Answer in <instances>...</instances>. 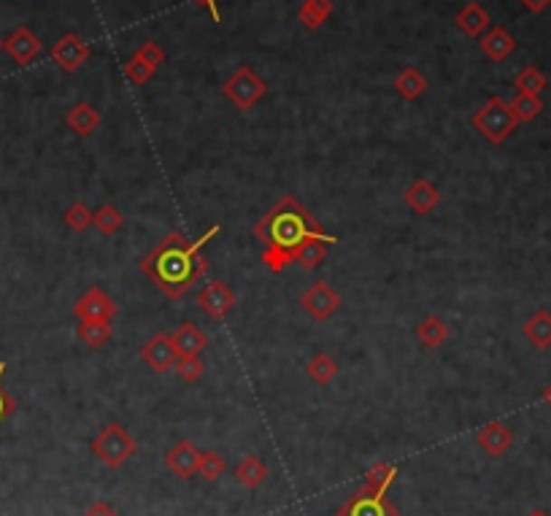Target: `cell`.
I'll return each mask as SVG.
<instances>
[{
	"instance_id": "cell-1",
	"label": "cell",
	"mask_w": 551,
	"mask_h": 516,
	"mask_svg": "<svg viewBox=\"0 0 551 516\" xmlns=\"http://www.w3.org/2000/svg\"><path fill=\"white\" fill-rule=\"evenodd\" d=\"M219 235V225L208 227L200 238L186 241L179 230H171L144 260H141V273L149 276L160 292L168 298L179 301L184 298L205 273L208 263L203 257V246Z\"/></svg>"
},
{
	"instance_id": "cell-2",
	"label": "cell",
	"mask_w": 551,
	"mask_h": 516,
	"mask_svg": "<svg viewBox=\"0 0 551 516\" xmlns=\"http://www.w3.org/2000/svg\"><path fill=\"white\" fill-rule=\"evenodd\" d=\"M322 225L314 219V214L295 197V195H284L257 225H254V235L273 249H284L290 254H295V249L311 238V235H322Z\"/></svg>"
},
{
	"instance_id": "cell-3",
	"label": "cell",
	"mask_w": 551,
	"mask_h": 516,
	"mask_svg": "<svg viewBox=\"0 0 551 516\" xmlns=\"http://www.w3.org/2000/svg\"><path fill=\"white\" fill-rule=\"evenodd\" d=\"M473 128L492 144V147H500L511 139V133L519 128L514 111H511V103L500 95H492L476 114H473Z\"/></svg>"
},
{
	"instance_id": "cell-4",
	"label": "cell",
	"mask_w": 551,
	"mask_h": 516,
	"mask_svg": "<svg viewBox=\"0 0 551 516\" xmlns=\"http://www.w3.org/2000/svg\"><path fill=\"white\" fill-rule=\"evenodd\" d=\"M90 449H92V454H95L98 463H103L106 468L117 471V468H122V465L138 452V444H136V438L130 435L128 427H122L119 422H109V425L92 438Z\"/></svg>"
},
{
	"instance_id": "cell-5",
	"label": "cell",
	"mask_w": 551,
	"mask_h": 516,
	"mask_svg": "<svg viewBox=\"0 0 551 516\" xmlns=\"http://www.w3.org/2000/svg\"><path fill=\"white\" fill-rule=\"evenodd\" d=\"M268 92V84L260 73H254L249 65H241L233 71V76L222 84V95L238 109V111H249L254 109Z\"/></svg>"
},
{
	"instance_id": "cell-6",
	"label": "cell",
	"mask_w": 551,
	"mask_h": 516,
	"mask_svg": "<svg viewBox=\"0 0 551 516\" xmlns=\"http://www.w3.org/2000/svg\"><path fill=\"white\" fill-rule=\"evenodd\" d=\"M195 303H197V309L208 317V320H214V322H222L233 309H235V303H238V295L224 284V282H219V279H211V282H205V287L197 292V298H195Z\"/></svg>"
},
{
	"instance_id": "cell-7",
	"label": "cell",
	"mask_w": 551,
	"mask_h": 516,
	"mask_svg": "<svg viewBox=\"0 0 551 516\" xmlns=\"http://www.w3.org/2000/svg\"><path fill=\"white\" fill-rule=\"evenodd\" d=\"M119 314V306L109 292L100 287H90L76 303H73V317L79 322H111Z\"/></svg>"
},
{
	"instance_id": "cell-8",
	"label": "cell",
	"mask_w": 551,
	"mask_h": 516,
	"mask_svg": "<svg viewBox=\"0 0 551 516\" xmlns=\"http://www.w3.org/2000/svg\"><path fill=\"white\" fill-rule=\"evenodd\" d=\"M52 60H54V65L60 68V71H65V73H76L87 60H90V54H92V49H90V43L81 38V35H76V33H65L62 38H57L54 43H52Z\"/></svg>"
},
{
	"instance_id": "cell-9",
	"label": "cell",
	"mask_w": 551,
	"mask_h": 516,
	"mask_svg": "<svg viewBox=\"0 0 551 516\" xmlns=\"http://www.w3.org/2000/svg\"><path fill=\"white\" fill-rule=\"evenodd\" d=\"M300 306H303V311H306L311 320L328 322V320L341 309V295H338L328 282H314V284L303 292Z\"/></svg>"
},
{
	"instance_id": "cell-10",
	"label": "cell",
	"mask_w": 551,
	"mask_h": 516,
	"mask_svg": "<svg viewBox=\"0 0 551 516\" xmlns=\"http://www.w3.org/2000/svg\"><path fill=\"white\" fill-rule=\"evenodd\" d=\"M336 516H400V509L386 501V495H370L363 487L338 509Z\"/></svg>"
},
{
	"instance_id": "cell-11",
	"label": "cell",
	"mask_w": 551,
	"mask_h": 516,
	"mask_svg": "<svg viewBox=\"0 0 551 516\" xmlns=\"http://www.w3.org/2000/svg\"><path fill=\"white\" fill-rule=\"evenodd\" d=\"M141 359L155 370V373H168L176 368L179 351L174 346V339L168 333H155L147 344L141 346Z\"/></svg>"
},
{
	"instance_id": "cell-12",
	"label": "cell",
	"mask_w": 551,
	"mask_h": 516,
	"mask_svg": "<svg viewBox=\"0 0 551 516\" xmlns=\"http://www.w3.org/2000/svg\"><path fill=\"white\" fill-rule=\"evenodd\" d=\"M3 49L8 52V57H11L16 65H30V62L41 54L43 43H41V38H38L30 27H16V30L5 38V46H3Z\"/></svg>"
},
{
	"instance_id": "cell-13",
	"label": "cell",
	"mask_w": 551,
	"mask_h": 516,
	"mask_svg": "<svg viewBox=\"0 0 551 516\" xmlns=\"http://www.w3.org/2000/svg\"><path fill=\"white\" fill-rule=\"evenodd\" d=\"M476 444L484 454L489 457H503L511 446H514V433L506 422H487L479 433H476Z\"/></svg>"
},
{
	"instance_id": "cell-14",
	"label": "cell",
	"mask_w": 551,
	"mask_h": 516,
	"mask_svg": "<svg viewBox=\"0 0 551 516\" xmlns=\"http://www.w3.org/2000/svg\"><path fill=\"white\" fill-rule=\"evenodd\" d=\"M403 200H405V205H408L413 214L427 216V214H432V211L438 208V203H441V192H438V186H435L432 181H427V178H416V181H411L408 189L403 192Z\"/></svg>"
},
{
	"instance_id": "cell-15",
	"label": "cell",
	"mask_w": 551,
	"mask_h": 516,
	"mask_svg": "<svg viewBox=\"0 0 551 516\" xmlns=\"http://www.w3.org/2000/svg\"><path fill=\"white\" fill-rule=\"evenodd\" d=\"M163 465L174 473V476H179V479H192V476H197V465H200V452H197V446L192 444V441H179L166 457H163Z\"/></svg>"
},
{
	"instance_id": "cell-16",
	"label": "cell",
	"mask_w": 551,
	"mask_h": 516,
	"mask_svg": "<svg viewBox=\"0 0 551 516\" xmlns=\"http://www.w3.org/2000/svg\"><path fill=\"white\" fill-rule=\"evenodd\" d=\"M338 238L336 235H330V233H322V235H311V238H306L298 249H295V263L300 265V268H306V271H314V268H319L325 260H328V249L336 244Z\"/></svg>"
},
{
	"instance_id": "cell-17",
	"label": "cell",
	"mask_w": 551,
	"mask_h": 516,
	"mask_svg": "<svg viewBox=\"0 0 551 516\" xmlns=\"http://www.w3.org/2000/svg\"><path fill=\"white\" fill-rule=\"evenodd\" d=\"M479 46H481L484 57H489L492 62H503L506 57L514 54V49H517V38H514L506 27L495 24V27H489V30L479 38Z\"/></svg>"
},
{
	"instance_id": "cell-18",
	"label": "cell",
	"mask_w": 551,
	"mask_h": 516,
	"mask_svg": "<svg viewBox=\"0 0 551 516\" xmlns=\"http://www.w3.org/2000/svg\"><path fill=\"white\" fill-rule=\"evenodd\" d=\"M454 24L468 35V38H481L489 27H492V16H489V11L481 5V3H468V5H462L460 11H457V16H454Z\"/></svg>"
},
{
	"instance_id": "cell-19",
	"label": "cell",
	"mask_w": 551,
	"mask_h": 516,
	"mask_svg": "<svg viewBox=\"0 0 551 516\" xmlns=\"http://www.w3.org/2000/svg\"><path fill=\"white\" fill-rule=\"evenodd\" d=\"M171 339H174V346H176L179 357L203 354L205 346H208V336H205L197 325H192V322H182V325L171 333Z\"/></svg>"
},
{
	"instance_id": "cell-20",
	"label": "cell",
	"mask_w": 551,
	"mask_h": 516,
	"mask_svg": "<svg viewBox=\"0 0 551 516\" xmlns=\"http://www.w3.org/2000/svg\"><path fill=\"white\" fill-rule=\"evenodd\" d=\"M65 122H68V128H71L76 136L84 139V136H92V133L100 128V114H98V109L90 106V103H76V106L68 111Z\"/></svg>"
},
{
	"instance_id": "cell-21",
	"label": "cell",
	"mask_w": 551,
	"mask_h": 516,
	"mask_svg": "<svg viewBox=\"0 0 551 516\" xmlns=\"http://www.w3.org/2000/svg\"><path fill=\"white\" fill-rule=\"evenodd\" d=\"M449 336H451L449 325H446L441 317H435V314L424 317V320L416 325V339H419V344L427 346V349H438V346H443L449 341Z\"/></svg>"
},
{
	"instance_id": "cell-22",
	"label": "cell",
	"mask_w": 551,
	"mask_h": 516,
	"mask_svg": "<svg viewBox=\"0 0 551 516\" xmlns=\"http://www.w3.org/2000/svg\"><path fill=\"white\" fill-rule=\"evenodd\" d=\"M392 87L397 90V95L403 100H419L424 95V90H427V79H424V73L419 68H405V71H400L394 76Z\"/></svg>"
},
{
	"instance_id": "cell-23",
	"label": "cell",
	"mask_w": 551,
	"mask_h": 516,
	"mask_svg": "<svg viewBox=\"0 0 551 516\" xmlns=\"http://www.w3.org/2000/svg\"><path fill=\"white\" fill-rule=\"evenodd\" d=\"M333 16V0H303L298 8V22L306 30H319Z\"/></svg>"
},
{
	"instance_id": "cell-24",
	"label": "cell",
	"mask_w": 551,
	"mask_h": 516,
	"mask_svg": "<svg viewBox=\"0 0 551 516\" xmlns=\"http://www.w3.org/2000/svg\"><path fill=\"white\" fill-rule=\"evenodd\" d=\"M397 479V465H389V463H375L373 468L366 471V484L363 490L370 495H386V490L394 484Z\"/></svg>"
},
{
	"instance_id": "cell-25",
	"label": "cell",
	"mask_w": 551,
	"mask_h": 516,
	"mask_svg": "<svg viewBox=\"0 0 551 516\" xmlns=\"http://www.w3.org/2000/svg\"><path fill=\"white\" fill-rule=\"evenodd\" d=\"M525 339L536 349H549L551 346V311H536L525 328H522Z\"/></svg>"
},
{
	"instance_id": "cell-26",
	"label": "cell",
	"mask_w": 551,
	"mask_h": 516,
	"mask_svg": "<svg viewBox=\"0 0 551 516\" xmlns=\"http://www.w3.org/2000/svg\"><path fill=\"white\" fill-rule=\"evenodd\" d=\"M235 479H238L243 487L257 490V487L265 484V479H268V465H265L260 457L249 454V457H243V460L235 465Z\"/></svg>"
},
{
	"instance_id": "cell-27",
	"label": "cell",
	"mask_w": 551,
	"mask_h": 516,
	"mask_svg": "<svg viewBox=\"0 0 551 516\" xmlns=\"http://www.w3.org/2000/svg\"><path fill=\"white\" fill-rule=\"evenodd\" d=\"M338 362L330 357V354H325V351H319V354H314L311 359H309V365H306V373H309V378L314 381V384H319V387H328V384H333V378L338 376Z\"/></svg>"
},
{
	"instance_id": "cell-28",
	"label": "cell",
	"mask_w": 551,
	"mask_h": 516,
	"mask_svg": "<svg viewBox=\"0 0 551 516\" xmlns=\"http://www.w3.org/2000/svg\"><path fill=\"white\" fill-rule=\"evenodd\" d=\"M122 222H125V216H122V211H119L114 203H103L98 211H92V227H95L100 235H114V233H119Z\"/></svg>"
},
{
	"instance_id": "cell-29",
	"label": "cell",
	"mask_w": 551,
	"mask_h": 516,
	"mask_svg": "<svg viewBox=\"0 0 551 516\" xmlns=\"http://www.w3.org/2000/svg\"><path fill=\"white\" fill-rule=\"evenodd\" d=\"M79 339L92 349H100L114 339L111 322H79Z\"/></svg>"
},
{
	"instance_id": "cell-30",
	"label": "cell",
	"mask_w": 551,
	"mask_h": 516,
	"mask_svg": "<svg viewBox=\"0 0 551 516\" xmlns=\"http://www.w3.org/2000/svg\"><path fill=\"white\" fill-rule=\"evenodd\" d=\"M511 111H514L517 122H533L536 117H541V111H544V100H541V95H525V92H517V98L511 100Z\"/></svg>"
},
{
	"instance_id": "cell-31",
	"label": "cell",
	"mask_w": 551,
	"mask_h": 516,
	"mask_svg": "<svg viewBox=\"0 0 551 516\" xmlns=\"http://www.w3.org/2000/svg\"><path fill=\"white\" fill-rule=\"evenodd\" d=\"M546 76L536 68V65H527V68H522L519 73H517V79H514V87H517V92H525V95H541L544 90H546Z\"/></svg>"
},
{
	"instance_id": "cell-32",
	"label": "cell",
	"mask_w": 551,
	"mask_h": 516,
	"mask_svg": "<svg viewBox=\"0 0 551 516\" xmlns=\"http://www.w3.org/2000/svg\"><path fill=\"white\" fill-rule=\"evenodd\" d=\"M227 463L222 454L216 452H200V465H197V476H203L205 482H216L219 476H224Z\"/></svg>"
},
{
	"instance_id": "cell-33",
	"label": "cell",
	"mask_w": 551,
	"mask_h": 516,
	"mask_svg": "<svg viewBox=\"0 0 551 516\" xmlns=\"http://www.w3.org/2000/svg\"><path fill=\"white\" fill-rule=\"evenodd\" d=\"M155 73H157V68H152L149 62H144V60L136 57V54L125 62V76H128L133 84H138V87H144L147 81H152Z\"/></svg>"
},
{
	"instance_id": "cell-34",
	"label": "cell",
	"mask_w": 551,
	"mask_h": 516,
	"mask_svg": "<svg viewBox=\"0 0 551 516\" xmlns=\"http://www.w3.org/2000/svg\"><path fill=\"white\" fill-rule=\"evenodd\" d=\"M62 222L73 230V233H84L87 227H92V211L84 203H73L65 214Z\"/></svg>"
},
{
	"instance_id": "cell-35",
	"label": "cell",
	"mask_w": 551,
	"mask_h": 516,
	"mask_svg": "<svg viewBox=\"0 0 551 516\" xmlns=\"http://www.w3.org/2000/svg\"><path fill=\"white\" fill-rule=\"evenodd\" d=\"M260 260H262V265H265L268 271H273V273H281V271H287V268L295 263V257H292L290 252H284V249H273V246H265Z\"/></svg>"
},
{
	"instance_id": "cell-36",
	"label": "cell",
	"mask_w": 551,
	"mask_h": 516,
	"mask_svg": "<svg viewBox=\"0 0 551 516\" xmlns=\"http://www.w3.org/2000/svg\"><path fill=\"white\" fill-rule=\"evenodd\" d=\"M184 381H197L203 373H205V362L200 354H189V357H179L176 359V368H174Z\"/></svg>"
},
{
	"instance_id": "cell-37",
	"label": "cell",
	"mask_w": 551,
	"mask_h": 516,
	"mask_svg": "<svg viewBox=\"0 0 551 516\" xmlns=\"http://www.w3.org/2000/svg\"><path fill=\"white\" fill-rule=\"evenodd\" d=\"M133 54L141 57L144 62H149L152 68H160V65L166 62V52H163V46H160L157 41H144Z\"/></svg>"
},
{
	"instance_id": "cell-38",
	"label": "cell",
	"mask_w": 551,
	"mask_h": 516,
	"mask_svg": "<svg viewBox=\"0 0 551 516\" xmlns=\"http://www.w3.org/2000/svg\"><path fill=\"white\" fill-rule=\"evenodd\" d=\"M3 373H5V362H0V425L16 411V400L3 389Z\"/></svg>"
},
{
	"instance_id": "cell-39",
	"label": "cell",
	"mask_w": 551,
	"mask_h": 516,
	"mask_svg": "<svg viewBox=\"0 0 551 516\" xmlns=\"http://www.w3.org/2000/svg\"><path fill=\"white\" fill-rule=\"evenodd\" d=\"M84 516H119V514H117V509H114L111 503H106V501H95V503L84 511Z\"/></svg>"
},
{
	"instance_id": "cell-40",
	"label": "cell",
	"mask_w": 551,
	"mask_h": 516,
	"mask_svg": "<svg viewBox=\"0 0 551 516\" xmlns=\"http://www.w3.org/2000/svg\"><path fill=\"white\" fill-rule=\"evenodd\" d=\"M519 3H522L530 14H544L551 5V0H519Z\"/></svg>"
},
{
	"instance_id": "cell-41",
	"label": "cell",
	"mask_w": 551,
	"mask_h": 516,
	"mask_svg": "<svg viewBox=\"0 0 551 516\" xmlns=\"http://www.w3.org/2000/svg\"><path fill=\"white\" fill-rule=\"evenodd\" d=\"M192 3H197V5H203L205 11H211V19H214V22H222V11H219V3H216V0H192Z\"/></svg>"
},
{
	"instance_id": "cell-42",
	"label": "cell",
	"mask_w": 551,
	"mask_h": 516,
	"mask_svg": "<svg viewBox=\"0 0 551 516\" xmlns=\"http://www.w3.org/2000/svg\"><path fill=\"white\" fill-rule=\"evenodd\" d=\"M541 397H544V403H546V406L551 408V381L546 384V389H544V395H541Z\"/></svg>"
},
{
	"instance_id": "cell-43",
	"label": "cell",
	"mask_w": 551,
	"mask_h": 516,
	"mask_svg": "<svg viewBox=\"0 0 551 516\" xmlns=\"http://www.w3.org/2000/svg\"><path fill=\"white\" fill-rule=\"evenodd\" d=\"M527 516H549V514H546L544 509H533V511H530V514H527Z\"/></svg>"
},
{
	"instance_id": "cell-44",
	"label": "cell",
	"mask_w": 551,
	"mask_h": 516,
	"mask_svg": "<svg viewBox=\"0 0 551 516\" xmlns=\"http://www.w3.org/2000/svg\"><path fill=\"white\" fill-rule=\"evenodd\" d=\"M3 46H5V41H3V38H0V52H3Z\"/></svg>"
}]
</instances>
